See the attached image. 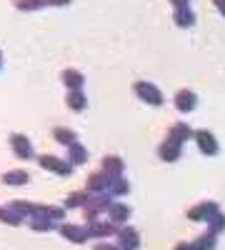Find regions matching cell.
Instances as JSON below:
<instances>
[{
    "label": "cell",
    "mask_w": 225,
    "mask_h": 250,
    "mask_svg": "<svg viewBox=\"0 0 225 250\" xmlns=\"http://www.w3.org/2000/svg\"><path fill=\"white\" fill-rule=\"evenodd\" d=\"M38 165H40L43 170H48V173L60 175V178H68V175H73V165H70L68 160H63V158H55V155H48V153L38 155Z\"/></svg>",
    "instance_id": "6da1fadb"
},
{
    "label": "cell",
    "mask_w": 225,
    "mask_h": 250,
    "mask_svg": "<svg viewBox=\"0 0 225 250\" xmlns=\"http://www.w3.org/2000/svg\"><path fill=\"white\" fill-rule=\"evenodd\" d=\"M110 203H113V198H110L108 193L90 195V200L83 205V215H85V220H88V223H90V220H98V215H100V213H105Z\"/></svg>",
    "instance_id": "7a4b0ae2"
},
{
    "label": "cell",
    "mask_w": 225,
    "mask_h": 250,
    "mask_svg": "<svg viewBox=\"0 0 225 250\" xmlns=\"http://www.w3.org/2000/svg\"><path fill=\"white\" fill-rule=\"evenodd\" d=\"M135 95L143 100V103H148V105L153 108H160L163 105V93L158 90V85H153V83H145V80H138L135 85H133Z\"/></svg>",
    "instance_id": "3957f363"
},
{
    "label": "cell",
    "mask_w": 225,
    "mask_h": 250,
    "mask_svg": "<svg viewBox=\"0 0 225 250\" xmlns=\"http://www.w3.org/2000/svg\"><path fill=\"white\" fill-rule=\"evenodd\" d=\"M8 143H10V150L15 153L18 160H30V158H33V145H30V138H28V135L13 133Z\"/></svg>",
    "instance_id": "277c9868"
},
{
    "label": "cell",
    "mask_w": 225,
    "mask_h": 250,
    "mask_svg": "<svg viewBox=\"0 0 225 250\" xmlns=\"http://www.w3.org/2000/svg\"><path fill=\"white\" fill-rule=\"evenodd\" d=\"M58 230H60V235H63L65 240H70V243H75V245H83V243L90 240V238H88V230H85V225L60 223V225H58Z\"/></svg>",
    "instance_id": "5b68a950"
},
{
    "label": "cell",
    "mask_w": 225,
    "mask_h": 250,
    "mask_svg": "<svg viewBox=\"0 0 225 250\" xmlns=\"http://www.w3.org/2000/svg\"><path fill=\"white\" fill-rule=\"evenodd\" d=\"M85 230H88V238H108V235H115L118 225L110 220H90L85 225Z\"/></svg>",
    "instance_id": "8992f818"
},
{
    "label": "cell",
    "mask_w": 225,
    "mask_h": 250,
    "mask_svg": "<svg viewBox=\"0 0 225 250\" xmlns=\"http://www.w3.org/2000/svg\"><path fill=\"white\" fill-rule=\"evenodd\" d=\"M115 235H118V245H123V248H128V250H138L140 248V235H138L135 228H130V225L118 228Z\"/></svg>",
    "instance_id": "52a82bcc"
},
{
    "label": "cell",
    "mask_w": 225,
    "mask_h": 250,
    "mask_svg": "<svg viewBox=\"0 0 225 250\" xmlns=\"http://www.w3.org/2000/svg\"><path fill=\"white\" fill-rule=\"evenodd\" d=\"M195 105H198V95H195L190 88H183V90L175 93V108H178L180 113H193Z\"/></svg>",
    "instance_id": "ba28073f"
},
{
    "label": "cell",
    "mask_w": 225,
    "mask_h": 250,
    "mask_svg": "<svg viewBox=\"0 0 225 250\" xmlns=\"http://www.w3.org/2000/svg\"><path fill=\"white\" fill-rule=\"evenodd\" d=\"M195 143L203 155H218V140L210 130H198L195 133Z\"/></svg>",
    "instance_id": "9c48e42d"
},
{
    "label": "cell",
    "mask_w": 225,
    "mask_h": 250,
    "mask_svg": "<svg viewBox=\"0 0 225 250\" xmlns=\"http://www.w3.org/2000/svg\"><path fill=\"white\" fill-rule=\"evenodd\" d=\"M108 185H110V178H108L103 170H98V173L88 175V180H85V190H88L90 195H98V193H108Z\"/></svg>",
    "instance_id": "30bf717a"
},
{
    "label": "cell",
    "mask_w": 225,
    "mask_h": 250,
    "mask_svg": "<svg viewBox=\"0 0 225 250\" xmlns=\"http://www.w3.org/2000/svg\"><path fill=\"white\" fill-rule=\"evenodd\" d=\"M158 155H160V160H165V163H175L183 155V145L175 143V140H165V143L158 145Z\"/></svg>",
    "instance_id": "8fae6325"
},
{
    "label": "cell",
    "mask_w": 225,
    "mask_h": 250,
    "mask_svg": "<svg viewBox=\"0 0 225 250\" xmlns=\"http://www.w3.org/2000/svg\"><path fill=\"white\" fill-rule=\"evenodd\" d=\"M100 165H103V173L108 178H120L123 173H125V163H123V158H118V155H105Z\"/></svg>",
    "instance_id": "7c38bea8"
},
{
    "label": "cell",
    "mask_w": 225,
    "mask_h": 250,
    "mask_svg": "<svg viewBox=\"0 0 225 250\" xmlns=\"http://www.w3.org/2000/svg\"><path fill=\"white\" fill-rule=\"evenodd\" d=\"M60 80H63V85L68 90H83V85H85V75L80 70H73V68H65L63 75H60Z\"/></svg>",
    "instance_id": "4fadbf2b"
},
{
    "label": "cell",
    "mask_w": 225,
    "mask_h": 250,
    "mask_svg": "<svg viewBox=\"0 0 225 250\" xmlns=\"http://www.w3.org/2000/svg\"><path fill=\"white\" fill-rule=\"evenodd\" d=\"M108 218H110V223H115V225H123L128 218H130V205H125V203H110L108 205Z\"/></svg>",
    "instance_id": "5bb4252c"
},
{
    "label": "cell",
    "mask_w": 225,
    "mask_h": 250,
    "mask_svg": "<svg viewBox=\"0 0 225 250\" xmlns=\"http://www.w3.org/2000/svg\"><path fill=\"white\" fill-rule=\"evenodd\" d=\"M65 105H68L73 113H83L85 105H88V98H85L83 90H68V95H65Z\"/></svg>",
    "instance_id": "9a60e30c"
},
{
    "label": "cell",
    "mask_w": 225,
    "mask_h": 250,
    "mask_svg": "<svg viewBox=\"0 0 225 250\" xmlns=\"http://www.w3.org/2000/svg\"><path fill=\"white\" fill-rule=\"evenodd\" d=\"M190 135H193V130H190V125H185V123H173L168 128V140H175L180 145L185 140H190Z\"/></svg>",
    "instance_id": "2e32d148"
},
{
    "label": "cell",
    "mask_w": 225,
    "mask_h": 250,
    "mask_svg": "<svg viewBox=\"0 0 225 250\" xmlns=\"http://www.w3.org/2000/svg\"><path fill=\"white\" fill-rule=\"evenodd\" d=\"M65 148H68V163L73 165V168H75V165H83V163L88 160V150H85L78 140L70 143V145H65Z\"/></svg>",
    "instance_id": "e0dca14e"
},
{
    "label": "cell",
    "mask_w": 225,
    "mask_h": 250,
    "mask_svg": "<svg viewBox=\"0 0 225 250\" xmlns=\"http://www.w3.org/2000/svg\"><path fill=\"white\" fill-rule=\"evenodd\" d=\"M215 210H218V203H200L193 210H188V218L190 220H208Z\"/></svg>",
    "instance_id": "ac0fdd59"
},
{
    "label": "cell",
    "mask_w": 225,
    "mask_h": 250,
    "mask_svg": "<svg viewBox=\"0 0 225 250\" xmlns=\"http://www.w3.org/2000/svg\"><path fill=\"white\" fill-rule=\"evenodd\" d=\"M3 183L10 185V188L28 185L30 183V173L28 170H8V173H3Z\"/></svg>",
    "instance_id": "d6986e66"
},
{
    "label": "cell",
    "mask_w": 225,
    "mask_h": 250,
    "mask_svg": "<svg viewBox=\"0 0 225 250\" xmlns=\"http://www.w3.org/2000/svg\"><path fill=\"white\" fill-rule=\"evenodd\" d=\"M125 193H130V183L125 180V178H110V185H108V195L110 198H120V195H125Z\"/></svg>",
    "instance_id": "ffe728a7"
},
{
    "label": "cell",
    "mask_w": 225,
    "mask_h": 250,
    "mask_svg": "<svg viewBox=\"0 0 225 250\" xmlns=\"http://www.w3.org/2000/svg\"><path fill=\"white\" fill-rule=\"evenodd\" d=\"M215 245H218V238H215V233H203L200 238H195V243H193V250H215Z\"/></svg>",
    "instance_id": "44dd1931"
},
{
    "label": "cell",
    "mask_w": 225,
    "mask_h": 250,
    "mask_svg": "<svg viewBox=\"0 0 225 250\" xmlns=\"http://www.w3.org/2000/svg\"><path fill=\"white\" fill-rule=\"evenodd\" d=\"M175 25L178 28H193L195 25V15L190 13V8H183V10H175Z\"/></svg>",
    "instance_id": "7402d4cb"
},
{
    "label": "cell",
    "mask_w": 225,
    "mask_h": 250,
    "mask_svg": "<svg viewBox=\"0 0 225 250\" xmlns=\"http://www.w3.org/2000/svg\"><path fill=\"white\" fill-rule=\"evenodd\" d=\"M30 228H33V230H38V233H48V230H53V228H58V223L50 220V218L33 215V218H30Z\"/></svg>",
    "instance_id": "603a6c76"
},
{
    "label": "cell",
    "mask_w": 225,
    "mask_h": 250,
    "mask_svg": "<svg viewBox=\"0 0 225 250\" xmlns=\"http://www.w3.org/2000/svg\"><path fill=\"white\" fill-rule=\"evenodd\" d=\"M88 200H90V193L88 190H78V193H70L65 198V208H83Z\"/></svg>",
    "instance_id": "cb8c5ba5"
},
{
    "label": "cell",
    "mask_w": 225,
    "mask_h": 250,
    "mask_svg": "<svg viewBox=\"0 0 225 250\" xmlns=\"http://www.w3.org/2000/svg\"><path fill=\"white\" fill-rule=\"evenodd\" d=\"M8 208L13 213H18L20 218H30L33 215V203H28V200H13V203H8Z\"/></svg>",
    "instance_id": "d4e9b609"
},
{
    "label": "cell",
    "mask_w": 225,
    "mask_h": 250,
    "mask_svg": "<svg viewBox=\"0 0 225 250\" xmlns=\"http://www.w3.org/2000/svg\"><path fill=\"white\" fill-rule=\"evenodd\" d=\"M20 13H35L40 8H45V0H15L13 3Z\"/></svg>",
    "instance_id": "484cf974"
},
{
    "label": "cell",
    "mask_w": 225,
    "mask_h": 250,
    "mask_svg": "<svg viewBox=\"0 0 225 250\" xmlns=\"http://www.w3.org/2000/svg\"><path fill=\"white\" fill-rule=\"evenodd\" d=\"M53 138H55L60 145H70V143L78 140L75 130H70V128H55V130H53Z\"/></svg>",
    "instance_id": "4316f807"
},
{
    "label": "cell",
    "mask_w": 225,
    "mask_h": 250,
    "mask_svg": "<svg viewBox=\"0 0 225 250\" xmlns=\"http://www.w3.org/2000/svg\"><path fill=\"white\" fill-rule=\"evenodd\" d=\"M205 223L210 225V228H208V230H210V233H215V235L225 230V215H223L220 210H215V213H213V215H210V218H208Z\"/></svg>",
    "instance_id": "83f0119b"
},
{
    "label": "cell",
    "mask_w": 225,
    "mask_h": 250,
    "mask_svg": "<svg viewBox=\"0 0 225 250\" xmlns=\"http://www.w3.org/2000/svg\"><path fill=\"white\" fill-rule=\"evenodd\" d=\"M0 223H5V225H20V223H23V218H20L18 213H13L8 205H0Z\"/></svg>",
    "instance_id": "f1b7e54d"
},
{
    "label": "cell",
    "mask_w": 225,
    "mask_h": 250,
    "mask_svg": "<svg viewBox=\"0 0 225 250\" xmlns=\"http://www.w3.org/2000/svg\"><path fill=\"white\" fill-rule=\"evenodd\" d=\"M93 250H128V248H123V245H110V243H98Z\"/></svg>",
    "instance_id": "f546056e"
},
{
    "label": "cell",
    "mask_w": 225,
    "mask_h": 250,
    "mask_svg": "<svg viewBox=\"0 0 225 250\" xmlns=\"http://www.w3.org/2000/svg\"><path fill=\"white\" fill-rule=\"evenodd\" d=\"M70 3H73V0H45V5H53V8H65Z\"/></svg>",
    "instance_id": "4dcf8cb0"
},
{
    "label": "cell",
    "mask_w": 225,
    "mask_h": 250,
    "mask_svg": "<svg viewBox=\"0 0 225 250\" xmlns=\"http://www.w3.org/2000/svg\"><path fill=\"white\" fill-rule=\"evenodd\" d=\"M170 5L175 10H183V8H190V0H170Z\"/></svg>",
    "instance_id": "1f68e13d"
},
{
    "label": "cell",
    "mask_w": 225,
    "mask_h": 250,
    "mask_svg": "<svg viewBox=\"0 0 225 250\" xmlns=\"http://www.w3.org/2000/svg\"><path fill=\"white\" fill-rule=\"evenodd\" d=\"M213 5H215V8H218V13L225 18V0H213Z\"/></svg>",
    "instance_id": "d6a6232c"
},
{
    "label": "cell",
    "mask_w": 225,
    "mask_h": 250,
    "mask_svg": "<svg viewBox=\"0 0 225 250\" xmlns=\"http://www.w3.org/2000/svg\"><path fill=\"white\" fill-rule=\"evenodd\" d=\"M173 250H193V243H178Z\"/></svg>",
    "instance_id": "836d02e7"
},
{
    "label": "cell",
    "mask_w": 225,
    "mask_h": 250,
    "mask_svg": "<svg viewBox=\"0 0 225 250\" xmlns=\"http://www.w3.org/2000/svg\"><path fill=\"white\" fill-rule=\"evenodd\" d=\"M0 68H3V53H0Z\"/></svg>",
    "instance_id": "e575fe53"
}]
</instances>
